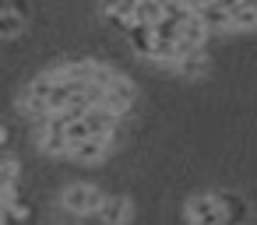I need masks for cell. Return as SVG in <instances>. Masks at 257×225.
<instances>
[{
  "instance_id": "cell-8",
  "label": "cell",
  "mask_w": 257,
  "mask_h": 225,
  "mask_svg": "<svg viewBox=\"0 0 257 225\" xmlns=\"http://www.w3.org/2000/svg\"><path fill=\"white\" fill-rule=\"evenodd\" d=\"M162 18H166L162 0H138L134 4V25H159Z\"/></svg>"
},
{
  "instance_id": "cell-6",
  "label": "cell",
  "mask_w": 257,
  "mask_h": 225,
  "mask_svg": "<svg viewBox=\"0 0 257 225\" xmlns=\"http://www.w3.org/2000/svg\"><path fill=\"white\" fill-rule=\"evenodd\" d=\"M131 214H134V207H131V200L127 197H106L102 200V207H99V218H102V225H127L131 221Z\"/></svg>"
},
{
  "instance_id": "cell-4",
  "label": "cell",
  "mask_w": 257,
  "mask_h": 225,
  "mask_svg": "<svg viewBox=\"0 0 257 225\" xmlns=\"http://www.w3.org/2000/svg\"><path fill=\"white\" fill-rule=\"evenodd\" d=\"M67 155H71L74 162L95 165V162H102V158L109 155V137H88V141H78V144H71Z\"/></svg>"
},
{
  "instance_id": "cell-12",
  "label": "cell",
  "mask_w": 257,
  "mask_h": 225,
  "mask_svg": "<svg viewBox=\"0 0 257 225\" xmlns=\"http://www.w3.org/2000/svg\"><path fill=\"white\" fill-rule=\"evenodd\" d=\"M22 29H25V22L18 11H0V39H15Z\"/></svg>"
},
{
  "instance_id": "cell-5",
  "label": "cell",
  "mask_w": 257,
  "mask_h": 225,
  "mask_svg": "<svg viewBox=\"0 0 257 225\" xmlns=\"http://www.w3.org/2000/svg\"><path fill=\"white\" fill-rule=\"evenodd\" d=\"M81 120H85V127H88V134H92V137H109L120 116H113L106 106H92L88 113H81Z\"/></svg>"
},
{
  "instance_id": "cell-7",
  "label": "cell",
  "mask_w": 257,
  "mask_h": 225,
  "mask_svg": "<svg viewBox=\"0 0 257 225\" xmlns=\"http://www.w3.org/2000/svg\"><path fill=\"white\" fill-rule=\"evenodd\" d=\"M127 39H131V46H134L141 57H152V60H155V46H159L155 25H131V29H127Z\"/></svg>"
},
{
  "instance_id": "cell-13",
  "label": "cell",
  "mask_w": 257,
  "mask_h": 225,
  "mask_svg": "<svg viewBox=\"0 0 257 225\" xmlns=\"http://www.w3.org/2000/svg\"><path fill=\"white\" fill-rule=\"evenodd\" d=\"M4 141H8V130H4V127H0V148H4Z\"/></svg>"
},
{
  "instance_id": "cell-3",
  "label": "cell",
  "mask_w": 257,
  "mask_h": 225,
  "mask_svg": "<svg viewBox=\"0 0 257 225\" xmlns=\"http://www.w3.org/2000/svg\"><path fill=\"white\" fill-rule=\"evenodd\" d=\"M99 106H106L113 116H123V113L134 106V85H131L127 78L116 74V78L102 88V102H99Z\"/></svg>"
},
{
  "instance_id": "cell-9",
  "label": "cell",
  "mask_w": 257,
  "mask_h": 225,
  "mask_svg": "<svg viewBox=\"0 0 257 225\" xmlns=\"http://www.w3.org/2000/svg\"><path fill=\"white\" fill-rule=\"evenodd\" d=\"M173 71H180L183 78H201V74L208 71V60H204V50H197V53H187V57H180V60L173 64Z\"/></svg>"
},
{
  "instance_id": "cell-10",
  "label": "cell",
  "mask_w": 257,
  "mask_h": 225,
  "mask_svg": "<svg viewBox=\"0 0 257 225\" xmlns=\"http://www.w3.org/2000/svg\"><path fill=\"white\" fill-rule=\"evenodd\" d=\"M229 29H232V32H250V29H257V8L250 4V0H243L239 11H232Z\"/></svg>"
},
{
  "instance_id": "cell-1",
  "label": "cell",
  "mask_w": 257,
  "mask_h": 225,
  "mask_svg": "<svg viewBox=\"0 0 257 225\" xmlns=\"http://www.w3.org/2000/svg\"><path fill=\"white\" fill-rule=\"evenodd\" d=\"M60 200H64V207L74 211V214H99L106 193H102L99 186H92V183H71Z\"/></svg>"
},
{
  "instance_id": "cell-2",
  "label": "cell",
  "mask_w": 257,
  "mask_h": 225,
  "mask_svg": "<svg viewBox=\"0 0 257 225\" xmlns=\"http://www.w3.org/2000/svg\"><path fill=\"white\" fill-rule=\"evenodd\" d=\"M187 221L190 225H225L218 193H194L187 200Z\"/></svg>"
},
{
  "instance_id": "cell-11",
  "label": "cell",
  "mask_w": 257,
  "mask_h": 225,
  "mask_svg": "<svg viewBox=\"0 0 257 225\" xmlns=\"http://www.w3.org/2000/svg\"><path fill=\"white\" fill-rule=\"evenodd\" d=\"M218 204H222V214H225V225H236L246 218V204L236 197V193H218Z\"/></svg>"
}]
</instances>
